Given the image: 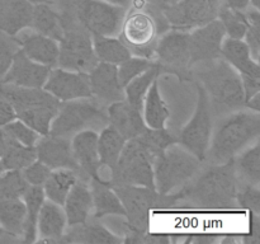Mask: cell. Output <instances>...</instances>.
<instances>
[{
    "mask_svg": "<svg viewBox=\"0 0 260 244\" xmlns=\"http://www.w3.org/2000/svg\"><path fill=\"white\" fill-rule=\"evenodd\" d=\"M239 185L234 159H231L210 165L183 186L182 200L201 208H233L236 206Z\"/></svg>",
    "mask_w": 260,
    "mask_h": 244,
    "instance_id": "1",
    "label": "cell"
},
{
    "mask_svg": "<svg viewBox=\"0 0 260 244\" xmlns=\"http://www.w3.org/2000/svg\"><path fill=\"white\" fill-rule=\"evenodd\" d=\"M259 112L238 109L223 117L212 130L210 146L206 158L210 157L213 164L229 162L239 152L259 140Z\"/></svg>",
    "mask_w": 260,
    "mask_h": 244,
    "instance_id": "2",
    "label": "cell"
},
{
    "mask_svg": "<svg viewBox=\"0 0 260 244\" xmlns=\"http://www.w3.org/2000/svg\"><path fill=\"white\" fill-rule=\"evenodd\" d=\"M198 81L207 93L211 107L216 112L238 111L244 107L240 74L222 57L197 64Z\"/></svg>",
    "mask_w": 260,
    "mask_h": 244,
    "instance_id": "3",
    "label": "cell"
},
{
    "mask_svg": "<svg viewBox=\"0 0 260 244\" xmlns=\"http://www.w3.org/2000/svg\"><path fill=\"white\" fill-rule=\"evenodd\" d=\"M0 96L12 103L17 118L42 135L50 134L60 101L43 88H24L0 83Z\"/></svg>",
    "mask_w": 260,
    "mask_h": 244,
    "instance_id": "4",
    "label": "cell"
},
{
    "mask_svg": "<svg viewBox=\"0 0 260 244\" xmlns=\"http://www.w3.org/2000/svg\"><path fill=\"white\" fill-rule=\"evenodd\" d=\"M157 151L146 140L144 132L127 140L114 169L109 175V186H142L155 188L154 160Z\"/></svg>",
    "mask_w": 260,
    "mask_h": 244,
    "instance_id": "5",
    "label": "cell"
},
{
    "mask_svg": "<svg viewBox=\"0 0 260 244\" xmlns=\"http://www.w3.org/2000/svg\"><path fill=\"white\" fill-rule=\"evenodd\" d=\"M121 200L124 208V233L129 230L147 231L150 224V211L157 207H172L179 200H182L183 192L162 193L157 192L155 188L142 187V186H111Z\"/></svg>",
    "mask_w": 260,
    "mask_h": 244,
    "instance_id": "6",
    "label": "cell"
},
{
    "mask_svg": "<svg viewBox=\"0 0 260 244\" xmlns=\"http://www.w3.org/2000/svg\"><path fill=\"white\" fill-rule=\"evenodd\" d=\"M170 29L164 15L150 10L128 8L119 30V40L129 50L131 55L154 60L155 47L160 35Z\"/></svg>",
    "mask_w": 260,
    "mask_h": 244,
    "instance_id": "7",
    "label": "cell"
},
{
    "mask_svg": "<svg viewBox=\"0 0 260 244\" xmlns=\"http://www.w3.org/2000/svg\"><path fill=\"white\" fill-rule=\"evenodd\" d=\"M60 10L74 18L91 36H118L126 8L103 0H56Z\"/></svg>",
    "mask_w": 260,
    "mask_h": 244,
    "instance_id": "8",
    "label": "cell"
},
{
    "mask_svg": "<svg viewBox=\"0 0 260 244\" xmlns=\"http://www.w3.org/2000/svg\"><path fill=\"white\" fill-rule=\"evenodd\" d=\"M108 125L106 104L93 97L60 102L57 113L51 122L50 134L73 136L84 130L99 131Z\"/></svg>",
    "mask_w": 260,
    "mask_h": 244,
    "instance_id": "9",
    "label": "cell"
},
{
    "mask_svg": "<svg viewBox=\"0 0 260 244\" xmlns=\"http://www.w3.org/2000/svg\"><path fill=\"white\" fill-rule=\"evenodd\" d=\"M202 160L180 144H170L154 160L155 190L159 193H170L182 188L194 178Z\"/></svg>",
    "mask_w": 260,
    "mask_h": 244,
    "instance_id": "10",
    "label": "cell"
},
{
    "mask_svg": "<svg viewBox=\"0 0 260 244\" xmlns=\"http://www.w3.org/2000/svg\"><path fill=\"white\" fill-rule=\"evenodd\" d=\"M63 36L58 41V57L56 65L71 71L89 73L98 64L93 48L91 35L70 15L60 13Z\"/></svg>",
    "mask_w": 260,
    "mask_h": 244,
    "instance_id": "11",
    "label": "cell"
},
{
    "mask_svg": "<svg viewBox=\"0 0 260 244\" xmlns=\"http://www.w3.org/2000/svg\"><path fill=\"white\" fill-rule=\"evenodd\" d=\"M197 106L190 121L180 131L179 142L200 160L206 159L211 136H212V107L207 93L197 83Z\"/></svg>",
    "mask_w": 260,
    "mask_h": 244,
    "instance_id": "12",
    "label": "cell"
},
{
    "mask_svg": "<svg viewBox=\"0 0 260 244\" xmlns=\"http://www.w3.org/2000/svg\"><path fill=\"white\" fill-rule=\"evenodd\" d=\"M222 0H178L165 4L162 14L172 29L189 30L216 19Z\"/></svg>",
    "mask_w": 260,
    "mask_h": 244,
    "instance_id": "13",
    "label": "cell"
},
{
    "mask_svg": "<svg viewBox=\"0 0 260 244\" xmlns=\"http://www.w3.org/2000/svg\"><path fill=\"white\" fill-rule=\"evenodd\" d=\"M154 61L162 71L184 75L190 69L189 32L170 28L160 35L155 47Z\"/></svg>",
    "mask_w": 260,
    "mask_h": 244,
    "instance_id": "14",
    "label": "cell"
},
{
    "mask_svg": "<svg viewBox=\"0 0 260 244\" xmlns=\"http://www.w3.org/2000/svg\"><path fill=\"white\" fill-rule=\"evenodd\" d=\"M225 37V28L218 18L192 29L189 32L190 68L221 57V46Z\"/></svg>",
    "mask_w": 260,
    "mask_h": 244,
    "instance_id": "15",
    "label": "cell"
},
{
    "mask_svg": "<svg viewBox=\"0 0 260 244\" xmlns=\"http://www.w3.org/2000/svg\"><path fill=\"white\" fill-rule=\"evenodd\" d=\"M43 89L60 102L91 97L88 73L66 70L58 66L51 68Z\"/></svg>",
    "mask_w": 260,
    "mask_h": 244,
    "instance_id": "16",
    "label": "cell"
},
{
    "mask_svg": "<svg viewBox=\"0 0 260 244\" xmlns=\"http://www.w3.org/2000/svg\"><path fill=\"white\" fill-rule=\"evenodd\" d=\"M37 159L50 169H73L79 172L78 164L73 155L71 141L68 136L42 135L35 145ZM80 174V172H79Z\"/></svg>",
    "mask_w": 260,
    "mask_h": 244,
    "instance_id": "17",
    "label": "cell"
},
{
    "mask_svg": "<svg viewBox=\"0 0 260 244\" xmlns=\"http://www.w3.org/2000/svg\"><path fill=\"white\" fill-rule=\"evenodd\" d=\"M91 97L103 104L123 101L124 92L118 79L117 65L98 61L88 73Z\"/></svg>",
    "mask_w": 260,
    "mask_h": 244,
    "instance_id": "18",
    "label": "cell"
},
{
    "mask_svg": "<svg viewBox=\"0 0 260 244\" xmlns=\"http://www.w3.org/2000/svg\"><path fill=\"white\" fill-rule=\"evenodd\" d=\"M50 70V66L30 60L19 48L13 57L9 70L3 76L0 83L13 84L24 88H43Z\"/></svg>",
    "mask_w": 260,
    "mask_h": 244,
    "instance_id": "19",
    "label": "cell"
},
{
    "mask_svg": "<svg viewBox=\"0 0 260 244\" xmlns=\"http://www.w3.org/2000/svg\"><path fill=\"white\" fill-rule=\"evenodd\" d=\"M74 159L80 175L91 179H101V163L98 155V131L84 130L73 135L71 140Z\"/></svg>",
    "mask_w": 260,
    "mask_h": 244,
    "instance_id": "20",
    "label": "cell"
},
{
    "mask_svg": "<svg viewBox=\"0 0 260 244\" xmlns=\"http://www.w3.org/2000/svg\"><path fill=\"white\" fill-rule=\"evenodd\" d=\"M19 48L27 57L42 65L53 68L57 64L58 41L25 28L15 36Z\"/></svg>",
    "mask_w": 260,
    "mask_h": 244,
    "instance_id": "21",
    "label": "cell"
},
{
    "mask_svg": "<svg viewBox=\"0 0 260 244\" xmlns=\"http://www.w3.org/2000/svg\"><path fill=\"white\" fill-rule=\"evenodd\" d=\"M108 125L118 131L126 140L139 136L147 130L142 117V109L129 104L126 99L108 104Z\"/></svg>",
    "mask_w": 260,
    "mask_h": 244,
    "instance_id": "22",
    "label": "cell"
},
{
    "mask_svg": "<svg viewBox=\"0 0 260 244\" xmlns=\"http://www.w3.org/2000/svg\"><path fill=\"white\" fill-rule=\"evenodd\" d=\"M62 207L68 226L88 221L93 211V198H91L90 186H88L86 179L79 177V179L69 191Z\"/></svg>",
    "mask_w": 260,
    "mask_h": 244,
    "instance_id": "23",
    "label": "cell"
},
{
    "mask_svg": "<svg viewBox=\"0 0 260 244\" xmlns=\"http://www.w3.org/2000/svg\"><path fill=\"white\" fill-rule=\"evenodd\" d=\"M35 5L28 0H0V30L15 37L30 27Z\"/></svg>",
    "mask_w": 260,
    "mask_h": 244,
    "instance_id": "24",
    "label": "cell"
},
{
    "mask_svg": "<svg viewBox=\"0 0 260 244\" xmlns=\"http://www.w3.org/2000/svg\"><path fill=\"white\" fill-rule=\"evenodd\" d=\"M66 226L68 221L62 206L50 200L43 201L37 218V235H40L37 240L57 243L66 231Z\"/></svg>",
    "mask_w": 260,
    "mask_h": 244,
    "instance_id": "25",
    "label": "cell"
},
{
    "mask_svg": "<svg viewBox=\"0 0 260 244\" xmlns=\"http://www.w3.org/2000/svg\"><path fill=\"white\" fill-rule=\"evenodd\" d=\"M62 243H103L117 244L123 243V239L112 233L106 226L96 223H83L69 226L61 238Z\"/></svg>",
    "mask_w": 260,
    "mask_h": 244,
    "instance_id": "26",
    "label": "cell"
},
{
    "mask_svg": "<svg viewBox=\"0 0 260 244\" xmlns=\"http://www.w3.org/2000/svg\"><path fill=\"white\" fill-rule=\"evenodd\" d=\"M221 57L225 58L239 74L260 76L259 63L251 57L250 50L245 41L230 37L223 38Z\"/></svg>",
    "mask_w": 260,
    "mask_h": 244,
    "instance_id": "27",
    "label": "cell"
},
{
    "mask_svg": "<svg viewBox=\"0 0 260 244\" xmlns=\"http://www.w3.org/2000/svg\"><path fill=\"white\" fill-rule=\"evenodd\" d=\"M90 192L91 198H93L94 218L102 219L108 215L124 218L126 212H124L123 205L107 180L91 179Z\"/></svg>",
    "mask_w": 260,
    "mask_h": 244,
    "instance_id": "28",
    "label": "cell"
},
{
    "mask_svg": "<svg viewBox=\"0 0 260 244\" xmlns=\"http://www.w3.org/2000/svg\"><path fill=\"white\" fill-rule=\"evenodd\" d=\"M25 215L27 211L22 197L0 196V226L7 233L22 239Z\"/></svg>",
    "mask_w": 260,
    "mask_h": 244,
    "instance_id": "29",
    "label": "cell"
},
{
    "mask_svg": "<svg viewBox=\"0 0 260 244\" xmlns=\"http://www.w3.org/2000/svg\"><path fill=\"white\" fill-rule=\"evenodd\" d=\"M142 117L149 129L160 130L165 129L167 121L170 117L169 107L161 98L159 90V84L155 79L150 88L147 89L146 96L142 103Z\"/></svg>",
    "mask_w": 260,
    "mask_h": 244,
    "instance_id": "30",
    "label": "cell"
},
{
    "mask_svg": "<svg viewBox=\"0 0 260 244\" xmlns=\"http://www.w3.org/2000/svg\"><path fill=\"white\" fill-rule=\"evenodd\" d=\"M126 141L127 140L109 125L103 127L98 134V155L101 169L102 168L108 169L109 175L118 162Z\"/></svg>",
    "mask_w": 260,
    "mask_h": 244,
    "instance_id": "31",
    "label": "cell"
},
{
    "mask_svg": "<svg viewBox=\"0 0 260 244\" xmlns=\"http://www.w3.org/2000/svg\"><path fill=\"white\" fill-rule=\"evenodd\" d=\"M236 177L241 185L258 186L260 183V146L259 140L239 152L234 158Z\"/></svg>",
    "mask_w": 260,
    "mask_h": 244,
    "instance_id": "32",
    "label": "cell"
},
{
    "mask_svg": "<svg viewBox=\"0 0 260 244\" xmlns=\"http://www.w3.org/2000/svg\"><path fill=\"white\" fill-rule=\"evenodd\" d=\"M36 32L60 41L63 36L62 18L58 10L50 4H36L33 7L30 27Z\"/></svg>",
    "mask_w": 260,
    "mask_h": 244,
    "instance_id": "33",
    "label": "cell"
},
{
    "mask_svg": "<svg viewBox=\"0 0 260 244\" xmlns=\"http://www.w3.org/2000/svg\"><path fill=\"white\" fill-rule=\"evenodd\" d=\"M81 177L79 172L73 169H53L43 183L42 188L45 197L57 205L62 206L69 191L74 183Z\"/></svg>",
    "mask_w": 260,
    "mask_h": 244,
    "instance_id": "34",
    "label": "cell"
},
{
    "mask_svg": "<svg viewBox=\"0 0 260 244\" xmlns=\"http://www.w3.org/2000/svg\"><path fill=\"white\" fill-rule=\"evenodd\" d=\"M25 203V224L23 231V243H33L37 240V218L43 201L46 200L45 192L41 186H28L22 196Z\"/></svg>",
    "mask_w": 260,
    "mask_h": 244,
    "instance_id": "35",
    "label": "cell"
},
{
    "mask_svg": "<svg viewBox=\"0 0 260 244\" xmlns=\"http://www.w3.org/2000/svg\"><path fill=\"white\" fill-rule=\"evenodd\" d=\"M93 48L98 61L118 66L128 57L131 52L117 36H91Z\"/></svg>",
    "mask_w": 260,
    "mask_h": 244,
    "instance_id": "36",
    "label": "cell"
},
{
    "mask_svg": "<svg viewBox=\"0 0 260 244\" xmlns=\"http://www.w3.org/2000/svg\"><path fill=\"white\" fill-rule=\"evenodd\" d=\"M161 68L154 61V65H152L151 68H149L146 71H144V73L140 74L139 76L132 79V80L124 86V99H126L129 104H132V106L142 109V103H144V98L145 96H146L147 89L150 88L152 81L159 76V74L161 73Z\"/></svg>",
    "mask_w": 260,
    "mask_h": 244,
    "instance_id": "37",
    "label": "cell"
},
{
    "mask_svg": "<svg viewBox=\"0 0 260 244\" xmlns=\"http://www.w3.org/2000/svg\"><path fill=\"white\" fill-rule=\"evenodd\" d=\"M36 159L37 152L35 146H27L13 139L0 158V164L4 170H22Z\"/></svg>",
    "mask_w": 260,
    "mask_h": 244,
    "instance_id": "38",
    "label": "cell"
},
{
    "mask_svg": "<svg viewBox=\"0 0 260 244\" xmlns=\"http://www.w3.org/2000/svg\"><path fill=\"white\" fill-rule=\"evenodd\" d=\"M217 18L222 23L228 37L235 38V40H244L246 28H248L246 10L233 9L222 2L220 5V9H218Z\"/></svg>",
    "mask_w": 260,
    "mask_h": 244,
    "instance_id": "39",
    "label": "cell"
},
{
    "mask_svg": "<svg viewBox=\"0 0 260 244\" xmlns=\"http://www.w3.org/2000/svg\"><path fill=\"white\" fill-rule=\"evenodd\" d=\"M152 65H154V60L132 55L131 57H128L127 60H124L123 63H121L117 66L119 83L124 88L132 79H135L140 74L146 71Z\"/></svg>",
    "mask_w": 260,
    "mask_h": 244,
    "instance_id": "40",
    "label": "cell"
},
{
    "mask_svg": "<svg viewBox=\"0 0 260 244\" xmlns=\"http://www.w3.org/2000/svg\"><path fill=\"white\" fill-rule=\"evenodd\" d=\"M28 186L20 170H4L0 174V196L22 197Z\"/></svg>",
    "mask_w": 260,
    "mask_h": 244,
    "instance_id": "41",
    "label": "cell"
},
{
    "mask_svg": "<svg viewBox=\"0 0 260 244\" xmlns=\"http://www.w3.org/2000/svg\"><path fill=\"white\" fill-rule=\"evenodd\" d=\"M246 17H248V28L244 38L245 43L250 50L251 57L259 63L260 57V42H259V33H260V13L258 9H246Z\"/></svg>",
    "mask_w": 260,
    "mask_h": 244,
    "instance_id": "42",
    "label": "cell"
},
{
    "mask_svg": "<svg viewBox=\"0 0 260 244\" xmlns=\"http://www.w3.org/2000/svg\"><path fill=\"white\" fill-rule=\"evenodd\" d=\"M3 129L10 135L14 140H17L18 142L23 145H27V146H35L37 140L40 139L41 135L38 134L36 130H33L32 127L28 126L27 124H24L20 119L15 118L14 121L9 122L5 126H3Z\"/></svg>",
    "mask_w": 260,
    "mask_h": 244,
    "instance_id": "43",
    "label": "cell"
},
{
    "mask_svg": "<svg viewBox=\"0 0 260 244\" xmlns=\"http://www.w3.org/2000/svg\"><path fill=\"white\" fill-rule=\"evenodd\" d=\"M236 206L249 210L250 212L260 214V190L258 186L239 185Z\"/></svg>",
    "mask_w": 260,
    "mask_h": 244,
    "instance_id": "44",
    "label": "cell"
},
{
    "mask_svg": "<svg viewBox=\"0 0 260 244\" xmlns=\"http://www.w3.org/2000/svg\"><path fill=\"white\" fill-rule=\"evenodd\" d=\"M18 50H19V45L15 38L0 30V80L9 70L13 57Z\"/></svg>",
    "mask_w": 260,
    "mask_h": 244,
    "instance_id": "45",
    "label": "cell"
},
{
    "mask_svg": "<svg viewBox=\"0 0 260 244\" xmlns=\"http://www.w3.org/2000/svg\"><path fill=\"white\" fill-rule=\"evenodd\" d=\"M126 238L123 243L135 244H169L172 241V236L169 234H154L147 231H134L129 230L124 233Z\"/></svg>",
    "mask_w": 260,
    "mask_h": 244,
    "instance_id": "46",
    "label": "cell"
},
{
    "mask_svg": "<svg viewBox=\"0 0 260 244\" xmlns=\"http://www.w3.org/2000/svg\"><path fill=\"white\" fill-rule=\"evenodd\" d=\"M51 170L52 169H50L47 165L43 164L41 160L36 159L35 162L30 163L29 165H27V167H25L24 169L20 170V172H22L23 177L27 180L28 185L41 186V187H42L45 180L47 179V177L50 175Z\"/></svg>",
    "mask_w": 260,
    "mask_h": 244,
    "instance_id": "47",
    "label": "cell"
},
{
    "mask_svg": "<svg viewBox=\"0 0 260 244\" xmlns=\"http://www.w3.org/2000/svg\"><path fill=\"white\" fill-rule=\"evenodd\" d=\"M240 240L245 244L259 243L260 240L259 214L250 212V225H249V231L241 236Z\"/></svg>",
    "mask_w": 260,
    "mask_h": 244,
    "instance_id": "48",
    "label": "cell"
},
{
    "mask_svg": "<svg viewBox=\"0 0 260 244\" xmlns=\"http://www.w3.org/2000/svg\"><path fill=\"white\" fill-rule=\"evenodd\" d=\"M241 84H243L244 90V98L245 102L248 101L250 97L260 92V76L254 75H246V74H240Z\"/></svg>",
    "mask_w": 260,
    "mask_h": 244,
    "instance_id": "49",
    "label": "cell"
},
{
    "mask_svg": "<svg viewBox=\"0 0 260 244\" xmlns=\"http://www.w3.org/2000/svg\"><path fill=\"white\" fill-rule=\"evenodd\" d=\"M15 118H17V114H15L14 107L8 99L0 96V127L14 121Z\"/></svg>",
    "mask_w": 260,
    "mask_h": 244,
    "instance_id": "50",
    "label": "cell"
},
{
    "mask_svg": "<svg viewBox=\"0 0 260 244\" xmlns=\"http://www.w3.org/2000/svg\"><path fill=\"white\" fill-rule=\"evenodd\" d=\"M218 236L215 234H193L187 236L184 243H196V244H213L218 240Z\"/></svg>",
    "mask_w": 260,
    "mask_h": 244,
    "instance_id": "51",
    "label": "cell"
},
{
    "mask_svg": "<svg viewBox=\"0 0 260 244\" xmlns=\"http://www.w3.org/2000/svg\"><path fill=\"white\" fill-rule=\"evenodd\" d=\"M13 137L5 131L3 127H0V158L4 154V151L7 150V147L9 146V144L12 142Z\"/></svg>",
    "mask_w": 260,
    "mask_h": 244,
    "instance_id": "52",
    "label": "cell"
},
{
    "mask_svg": "<svg viewBox=\"0 0 260 244\" xmlns=\"http://www.w3.org/2000/svg\"><path fill=\"white\" fill-rule=\"evenodd\" d=\"M228 7L233 8L236 10H246L250 4H249V0H222Z\"/></svg>",
    "mask_w": 260,
    "mask_h": 244,
    "instance_id": "53",
    "label": "cell"
},
{
    "mask_svg": "<svg viewBox=\"0 0 260 244\" xmlns=\"http://www.w3.org/2000/svg\"><path fill=\"white\" fill-rule=\"evenodd\" d=\"M244 107H246V108H249L253 112H259L260 111V92L259 93L254 94L253 97H250V98L244 103Z\"/></svg>",
    "mask_w": 260,
    "mask_h": 244,
    "instance_id": "54",
    "label": "cell"
},
{
    "mask_svg": "<svg viewBox=\"0 0 260 244\" xmlns=\"http://www.w3.org/2000/svg\"><path fill=\"white\" fill-rule=\"evenodd\" d=\"M147 5L146 10L155 13V14H162V7L165 5L164 0H146Z\"/></svg>",
    "mask_w": 260,
    "mask_h": 244,
    "instance_id": "55",
    "label": "cell"
},
{
    "mask_svg": "<svg viewBox=\"0 0 260 244\" xmlns=\"http://www.w3.org/2000/svg\"><path fill=\"white\" fill-rule=\"evenodd\" d=\"M103 2L109 3V4L113 5H118V7L126 8V9H128L129 4H131V0H103Z\"/></svg>",
    "mask_w": 260,
    "mask_h": 244,
    "instance_id": "56",
    "label": "cell"
},
{
    "mask_svg": "<svg viewBox=\"0 0 260 244\" xmlns=\"http://www.w3.org/2000/svg\"><path fill=\"white\" fill-rule=\"evenodd\" d=\"M28 2L32 3L33 5H36V4H50V5L56 4V0H28Z\"/></svg>",
    "mask_w": 260,
    "mask_h": 244,
    "instance_id": "57",
    "label": "cell"
},
{
    "mask_svg": "<svg viewBox=\"0 0 260 244\" xmlns=\"http://www.w3.org/2000/svg\"><path fill=\"white\" fill-rule=\"evenodd\" d=\"M249 4H250V7L254 8V9H260V0H249Z\"/></svg>",
    "mask_w": 260,
    "mask_h": 244,
    "instance_id": "58",
    "label": "cell"
},
{
    "mask_svg": "<svg viewBox=\"0 0 260 244\" xmlns=\"http://www.w3.org/2000/svg\"><path fill=\"white\" fill-rule=\"evenodd\" d=\"M165 4H170V3H174V2H178V0H164Z\"/></svg>",
    "mask_w": 260,
    "mask_h": 244,
    "instance_id": "59",
    "label": "cell"
},
{
    "mask_svg": "<svg viewBox=\"0 0 260 244\" xmlns=\"http://www.w3.org/2000/svg\"><path fill=\"white\" fill-rule=\"evenodd\" d=\"M5 233H7V231H5V230H4V229H3V228H2V226H0V236H2V235H3V234H5Z\"/></svg>",
    "mask_w": 260,
    "mask_h": 244,
    "instance_id": "60",
    "label": "cell"
},
{
    "mask_svg": "<svg viewBox=\"0 0 260 244\" xmlns=\"http://www.w3.org/2000/svg\"><path fill=\"white\" fill-rule=\"evenodd\" d=\"M4 172V169H3V167H2V164H0V174H2V173Z\"/></svg>",
    "mask_w": 260,
    "mask_h": 244,
    "instance_id": "61",
    "label": "cell"
}]
</instances>
